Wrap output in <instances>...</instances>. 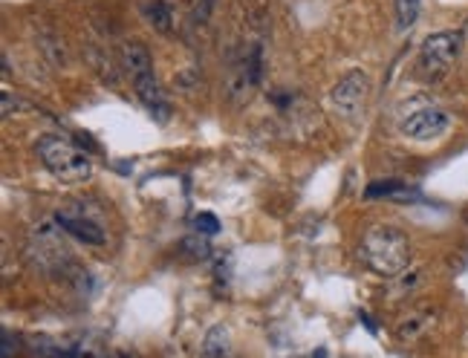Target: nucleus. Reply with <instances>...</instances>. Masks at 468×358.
Returning a JSON list of instances; mask_svg holds the SVG:
<instances>
[{
  "mask_svg": "<svg viewBox=\"0 0 468 358\" xmlns=\"http://www.w3.org/2000/svg\"><path fill=\"white\" fill-rule=\"evenodd\" d=\"M183 255L186 258H191V260H206L208 255H211V248H208V243L206 240H200V237H186L183 240Z\"/></svg>",
  "mask_w": 468,
  "mask_h": 358,
  "instance_id": "ddd939ff",
  "label": "nucleus"
},
{
  "mask_svg": "<svg viewBox=\"0 0 468 358\" xmlns=\"http://www.w3.org/2000/svg\"><path fill=\"white\" fill-rule=\"evenodd\" d=\"M211 9H214V0H194V12L191 17L197 24H206L208 17H211Z\"/></svg>",
  "mask_w": 468,
  "mask_h": 358,
  "instance_id": "2eb2a0df",
  "label": "nucleus"
},
{
  "mask_svg": "<svg viewBox=\"0 0 468 358\" xmlns=\"http://www.w3.org/2000/svg\"><path fill=\"white\" fill-rule=\"evenodd\" d=\"M139 15L159 35H171L176 29V6L171 0H139Z\"/></svg>",
  "mask_w": 468,
  "mask_h": 358,
  "instance_id": "0eeeda50",
  "label": "nucleus"
},
{
  "mask_svg": "<svg viewBox=\"0 0 468 358\" xmlns=\"http://www.w3.org/2000/svg\"><path fill=\"white\" fill-rule=\"evenodd\" d=\"M362 258L382 278H399L410 266V237L396 226H370L362 235Z\"/></svg>",
  "mask_w": 468,
  "mask_h": 358,
  "instance_id": "f257e3e1",
  "label": "nucleus"
},
{
  "mask_svg": "<svg viewBox=\"0 0 468 358\" xmlns=\"http://www.w3.org/2000/svg\"><path fill=\"white\" fill-rule=\"evenodd\" d=\"M76 358H96V355H90V353H84V355H81V353H76Z\"/></svg>",
  "mask_w": 468,
  "mask_h": 358,
  "instance_id": "dca6fc26",
  "label": "nucleus"
},
{
  "mask_svg": "<svg viewBox=\"0 0 468 358\" xmlns=\"http://www.w3.org/2000/svg\"><path fill=\"white\" fill-rule=\"evenodd\" d=\"M420 9H422V0H396V26L402 32L410 29L420 21Z\"/></svg>",
  "mask_w": 468,
  "mask_h": 358,
  "instance_id": "9d476101",
  "label": "nucleus"
},
{
  "mask_svg": "<svg viewBox=\"0 0 468 358\" xmlns=\"http://www.w3.org/2000/svg\"><path fill=\"white\" fill-rule=\"evenodd\" d=\"M35 153H38L44 168L56 179H61V183L79 185L93 176V163H90V156L58 133L41 136L38 145H35Z\"/></svg>",
  "mask_w": 468,
  "mask_h": 358,
  "instance_id": "7ed1b4c3",
  "label": "nucleus"
},
{
  "mask_svg": "<svg viewBox=\"0 0 468 358\" xmlns=\"http://www.w3.org/2000/svg\"><path fill=\"white\" fill-rule=\"evenodd\" d=\"M367 93H370V79H367V73H362V69H350V73L341 76L338 84L333 87L330 101H333V107H335L341 116L353 119L365 107Z\"/></svg>",
  "mask_w": 468,
  "mask_h": 358,
  "instance_id": "39448f33",
  "label": "nucleus"
},
{
  "mask_svg": "<svg viewBox=\"0 0 468 358\" xmlns=\"http://www.w3.org/2000/svg\"><path fill=\"white\" fill-rule=\"evenodd\" d=\"M437 321V310L434 307H420V310H410L405 312V318L396 324V335L402 338V342H417L422 338L431 327H434Z\"/></svg>",
  "mask_w": 468,
  "mask_h": 358,
  "instance_id": "1a4fd4ad",
  "label": "nucleus"
},
{
  "mask_svg": "<svg viewBox=\"0 0 468 358\" xmlns=\"http://www.w3.org/2000/svg\"><path fill=\"white\" fill-rule=\"evenodd\" d=\"M452 128V116H448L442 107H422V111L410 113L402 121V133L413 142H431L440 139Z\"/></svg>",
  "mask_w": 468,
  "mask_h": 358,
  "instance_id": "423d86ee",
  "label": "nucleus"
},
{
  "mask_svg": "<svg viewBox=\"0 0 468 358\" xmlns=\"http://www.w3.org/2000/svg\"><path fill=\"white\" fill-rule=\"evenodd\" d=\"M194 226H197V231H200V235H218V231H220L218 217H214V214H208V211L197 214V217H194Z\"/></svg>",
  "mask_w": 468,
  "mask_h": 358,
  "instance_id": "4468645a",
  "label": "nucleus"
},
{
  "mask_svg": "<svg viewBox=\"0 0 468 358\" xmlns=\"http://www.w3.org/2000/svg\"><path fill=\"white\" fill-rule=\"evenodd\" d=\"M463 32L460 29H442L428 35L420 47V58H417V73L428 81L442 79L448 69L454 67V61L463 52Z\"/></svg>",
  "mask_w": 468,
  "mask_h": 358,
  "instance_id": "20e7f679",
  "label": "nucleus"
},
{
  "mask_svg": "<svg viewBox=\"0 0 468 358\" xmlns=\"http://www.w3.org/2000/svg\"><path fill=\"white\" fill-rule=\"evenodd\" d=\"M56 226L64 228L67 235H73L84 246H104V231H101V226L93 223V220H87V217H76V214L61 211V214H56Z\"/></svg>",
  "mask_w": 468,
  "mask_h": 358,
  "instance_id": "6e6552de",
  "label": "nucleus"
},
{
  "mask_svg": "<svg viewBox=\"0 0 468 358\" xmlns=\"http://www.w3.org/2000/svg\"><path fill=\"white\" fill-rule=\"evenodd\" d=\"M119 58H122L119 64L124 69V76L131 79L133 93L142 99V104H145L151 113H156L159 119H165L168 116V104H165V96H162L156 73H154L151 49L142 41H128V44H122Z\"/></svg>",
  "mask_w": 468,
  "mask_h": 358,
  "instance_id": "f03ea898",
  "label": "nucleus"
},
{
  "mask_svg": "<svg viewBox=\"0 0 468 358\" xmlns=\"http://www.w3.org/2000/svg\"><path fill=\"white\" fill-rule=\"evenodd\" d=\"M226 330L223 327H214L206 338V344H203V358H226Z\"/></svg>",
  "mask_w": 468,
  "mask_h": 358,
  "instance_id": "9b49d317",
  "label": "nucleus"
},
{
  "mask_svg": "<svg viewBox=\"0 0 468 358\" xmlns=\"http://www.w3.org/2000/svg\"><path fill=\"white\" fill-rule=\"evenodd\" d=\"M402 194H408V188H405L402 183H373V185H367V191H365L367 200H379V196L396 200V196H402Z\"/></svg>",
  "mask_w": 468,
  "mask_h": 358,
  "instance_id": "f8f14e48",
  "label": "nucleus"
}]
</instances>
